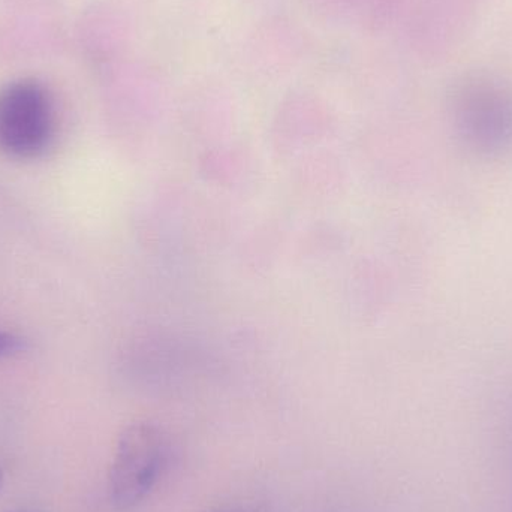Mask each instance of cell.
Instances as JSON below:
<instances>
[{
	"label": "cell",
	"mask_w": 512,
	"mask_h": 512,
	"mask_svg": "<svg viewBox=\"0 0 512 512\" xmlns=\"http://www.w3.org/2000/svg\"><path fill=\"white\" fill-rule=\"evenodd\" d=\"M24 349V339L6 331H0V358L11 357Z\"/></svg>",
	"instance_id": "cell-4"
},
{
	"label": "cell",
	"mask_w": 512,
	"mask_h": 512,
	"mask_svg": "<svg viewBox=\"0 0 512 512\" xmlns=\"http://www.w3.org/2000/svg\"><path fill=\"white\" fill-rule=\"evenodd\" d=\"M462 110L466 122L480 131L504 132L512 125L510 95L490 81L477 80L462 90Z\"/></svg>",
	"instance_id": "cell-3"
},
{
	"label": "cell",
	"mask_w": 512,
	"mask_h": 512,
	"mask_svg": "<svg viewBox=\"0 0 512 512\" xmlns=\"http://www.w3.org/2000/svg\"><path fill=\"white\" fill-rule=\"evenodd\" d=\"M53 93L36 78H20L0 87V153L12 159L44 155L57 134Z\"/></svg>",
	"instance_id": "cell-1"
},
{
	"label": "cell",
	"mask_w": 512,
	"mask_h": 512,
	"mask_svg": "<svg viewBox=\"0 0 512 512\" xmlns=\"http://www.w3.org/2000/svg\"><path fill=\"white\" fill-rule=\"evenodd\" d=\"M2 486H3V472H2V468H0V490H2Z\"/></svg>",
	"instance_id": "cell-5"
},
{
	"label": "cell",
	"mask_w": 512,
	"mask_h": 512,
	"mask_svg": "<svg viewBox=\"0 0 512 512\" xmlns=\"http://www.w3.org/2000/svg\"><path fill=\"white\" fill-rule=\"evenodd\" d=\"M219 512H224V511H219Z\"/></svg>",
	"instance_id": "cell-6"
},
{
	"label": "cell",
	"mask_w": 512,
	"mask_h": 512,
	"mask_svg": "<svg viewBox=\"0 0 512 512\" xmlns=\"http://www.w3.org/2000/svg\"><path fill=\"white\" fill-rule=\"evenodd\" d=\"M165 439L161 429L147 421L129 424L120 433L110 471L111 504L129 511L149 496L161 474Z\"/></svg>",
	"instance_id": "cell-2"
}]
</instances>
